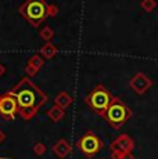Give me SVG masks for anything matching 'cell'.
<instances>
[{
	"instance_id": "7c38bea8",
	"label": "cell",
	"mask_w": 158,
	"mask_h": 159,
	"mask_svg": "<svg viewBox=\"0 0 158 159\" xmlns=\"http://www.w3.org/2000/svg\"><path fill=\"white\" fill-rule=\"evenodd\" d=\"M39 36H40L43 40H46V42H50L51 39L54 38V30L50 28V26H44L43 29H40V32H39Z\"/></svg>"
},
{
	"instance_id": "5bb4252c",
	"label": "cell",
	"mask_w": 158,
	"mask_h": 159,
	"mask_svg": "<svg viewBox=\"0 0 158 159\" xmlns=\"http://www.w3.org/2000/svg\"><path fill=\"white\" fill-rule=\"evenodd\" d=\"M46 145L43 144V143H36L35 145H33V148H32V151H33V154L35 155H38V157H42V155H44L46 154Z\"/></svg>"
},
{
	"instance_id": "277c9868",
	"label": "cell",
	"mask_w": 158,
	"mask_h": 159,
	"mask_svg": "<svg viewBox=\"0 0 158 159\" xmlns=\"http://www.w3.org/2000/svg\"><path fill=\"white\" fill-rule=\"evenodd\" d=\"M130 116H132V111H130L129 107L125 102L121 101L119 98L114 97V100H112V102L110 104V107L105 111L103 118L108 122V125L112 129L119 130L122 127V125L129 120Z\"/></svg>"
},
{
	"instance_id": "9c48e42d",
	"label": "cell",
	"mask_w": 158,
	"mask_h": 159,
	"mask_svg": "<svg viewBox=\"0 0 158 159\" xmlns=\"http://www.w3.org/2000/svg\"><path fill=\"white\" fill-rule=\"evenodd\" d=\"M72 101H74V100H72V96L69 93H67V91H61V93H58L56 96V98H54V104H56L57 107H60L61 109H64V111L71 105Z\"/></svg>"
},
{
	"instance_id": "52a82bcc",
	"label": "cell",
	"mask_w": 158,
	"mask_h": 159,
	"mask_svg": "<svg viewBox=\"0 0 158 159\" xmlns=\"http://www.w3.org/2000/svg\"><path fill=\"white\" fill-rule=\"evenodd\" d=\"M133 149V141L128 134L119 136L114 143L111 144V158L112 159H121L123 154H129Z\"/></svg>"
},
{
	"instance_id": "ba28073f",
	"label": "cell",
	"mask_w": 158,
	"mask_h": 159,
	"mask_svg": "<svg viewBox=\"0 0 158 159\" xmlns=\"http://www.w3.org/2000/svg\"><path fill=\"white\" fill-rule=\"evenodd\" d=\"M71 151H72V147L65 139H60L58 141L53 145V154L60 159H65L71 154Z\"/></svg>"
},
{
	"instance_id": "e0dca14e",
	"label": "cell",
	"mask_w": 158,
	"mask_h": 159,
	"mask_svg": "<svg viewBox=\"0 0 158 159\" xmlns=\"http://www.w3.org/2000/svg\"><path fill=\"white\" fill-rule=\"evenodd\" d=\"M4 73H6V66L3 65L2 62H0V78H2V76L4 75Z\"/></svg>"
},
{
	"instance_id": "2e32d148",
	"label": "cell",
	"mask_w": 158,
	"mask_h": 159,
	"mask_svg": "<svg viewBox=\"0 0 158 159\" xmlns=\"http://www.w3.org/2000/svg\"><path fill=\"white\" fill-rule=\"evenodd\" d=\"M58 14V6L51 3V4H47V15L49 17H56Z\"/></svg>"
},
{
	"instance_id": "30bf717a",
	"label": "cell",
	"mask_w": 158,
	"mask_h": 159,
	"mask_svg": "<svg viewBox=\"0 0 158 159\" xmlns=\"http://www.w3.org/2000/svg\"><path fill=\"white\" fill-rule=\"evenodd\" d=\"M56 54H57V47L51 42H46L40 47V56H43V58H46V60H51L53 57H56Z\"/></svg>"
},
{
	"instance_id": "5b68a950",
	"label": "cell",
	"mask_w": 158,
	"mask_h": 159,
	"mask_svg": "<svg viewBox=\"0 0 158 159\" xmlns=\"http://www.w3.org/2000/svg\"><path fill=\"white\" fill-rule=\"evenodd\" d=\"M77 147L85 157L92 158L101 151L104 144H103V140L100 139L97 134H95L93 131H86V133L78 140Z\"/></svg>"
},
{
	"instance_id": "6da1fadb",
	"label": "cell",
	"mask_w": 158,
	"mask_h": 159,
	"mask_svg": "<svg viewBox=\"0 0 158 159\" xmlns=\"http://www.w3.org/2000/svg\"><path fill=\"white\" fill-rule=\"evenodd\" d=\"M11 93L16 96L18 114L24 120H31L38 114L39 108L47 102V96L26 76L13 87Z\"/></svg>"
},
{
	"instance_id": "7a4b0ae2",
	"label": "cell",
	"mask_w": 158,
	"mask_h": 159,
	"mask_svg": "<svg viewBox=\"0 0 158 159\" xmlns=\"http://www.w3.org/2000/svg\"><path fill=\"white\" fill-rule=\"evenodd\" d=\"M18 13L22 15L33 28H38L49 17L47 3L44 0H26L25 3H22L18 7Z\"/></svg>"
},
{
	"instance_id": "8fae6325",
	"label": "cell",
	"mask_w": 158,
	"mask_h": 159,
	"mask_svg": "<svg viewBox=\"0 0 158 159\" xmlns=\"http://www.w3.org/2000/svg\"><path fill=\"white\" fill-rule=\"evenodd\" d=\"M46 115H47V118H50V120H53V122H60V120H61V119L64 118V115H65V111H64V109H61L60 107L54 105V107H51V108L46 112Z\"/></svg>"
},
{
	"instance_id": "3957f363",
	"label": "cell",
	"mask_w": 158,
	"mask_h": 159,
	"mask_svg": "<svg viewBox=\"0 0 158 159\" xmlns=\"http://www.w3.org/2000/svg\"><path fill=\"white\" fill-rule=\"evenodd\" d=\"M112 100H114V96L103 84H99L85 97V104L90 109H93L97 115L104 116L105 111H107L110 104L112 102Z\"/></svg>"
},
{
	"instance_id": "9a60e30c",
	"label": "cell",
	"mask_w": 158,
	"mask_h": 159,
	"mask_svg": "<svg viewBox=\"0 0 158 159\" xmlns=\"http://www.w3.org/2000/svg\"><path fill=\"white\" fill-rule=\"evenodd\" d=\"M25 73H26V78H33V76H36L38 75V72H39V69H36L35 66H32V65H29V64H26V66H25Z\"/></svg>"
},
{
	"instance_id": "ac0fdd59",
	"label": "cell",
	"mask_w": 158,
	"mask_h": 159,
	"mask_svg": "<svg viewBox=\"0 0 158 159\" xmlns=\"http://www.w3.org/2000/svg\"><path fill=\"white\" fill-rule=\"evenodd\" d=\"M121 159H133V155L130 154V152L129 154H123L122 157H121Z\"/></svg>"
},
{
	"instance_id": "4fadbf2b",
	"label": "cell",
	"mask_w": 158,
	"mask_h": 159,
	"mask_svg": "<svg viewBox=\"0 0 158 159\" xmlns=\"http://www.w3.org/2000/svg\"><path fill=\"white\" fill-rule=\"evenodd\" d=\"M28 64L29 65H32V66H35L36 69H40L42 66H43L44 61H43V58H42L40 54H35V56H32L31 58H29Z\"/></svg>"
},
{
	"instance_id": "8992f818",
	"label": "cell",
	"mask_w": 158,
	"mask_h": 159,
	"mask_svg": "<svg viewBox=\"0 0 158 159\" xmlns=\"http://www.w3.org/2000/svg\"><path fill=\"white\" fill-rule=\"evenodd\" d=\"M18 114V102L13 93H4L0 96V116L6 120H14Z\"/></svg>"
}]
</instances>
